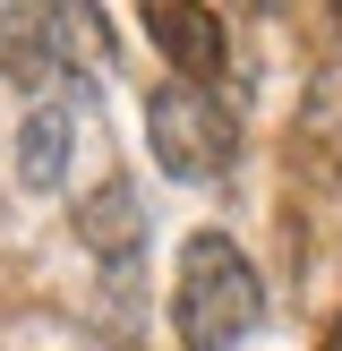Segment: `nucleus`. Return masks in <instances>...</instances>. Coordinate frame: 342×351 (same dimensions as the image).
Returning a JSON list of instances; mask_svg holds the SVG:
<instances>
[{
  "instance_id": "1",
  "label": "nucleus",
  "mask_w": 342,
  "mask_h": 351,
  "mask_svg": "<svg viewBox=\"0 0 342 351\" xmlns=\"http://www.w3.org/2000/svg\"><path fill=\"white\" fill-rule=\"evenodd\" d=\"M265 317V283L239 257V240L197 232L180 249V283H171V335L180 351H239Z\"/></svg>"
},
{
  "instance_id": "2",
  "label": "nucleus",
  "mask_w": 342,
  "mask_h": 351,
  "mask_svg": "<svg viewBox=\"0 0 342 351\" xmlns=\"http://www.w3.org/2000/svg\"><path fill=\"white\" fill-rule=\"evenodd\" d=\"M146 146H154V163H163L171 180H214V171L239 154V129H231V112L214 103V86L163 77L146 95Z\"/></svg>"
},
{
  "instance_id": "3",
  "label": "nucleus",
  "mask_w": 342,
  "mask_h": 351,
  "mask_svg": "<svg viewBox=\"0 0 342 351\" xmlns=\"http://www.w3.org/2000/svg\"><path fill=\"white\" fill-rule=\"evenodd\" d=\"M77 34H103V26L86 9H0V60H9V77L26 86L34 103H43L51 86H68V95L86 103L94 95V69L68 51Z\"/></svg>"
},
{
  "instance_id": "4",
  "label": "nucleus",
  "mask_w": 342,
  "mask_h": 351,
  "mask_svg": "<svg viewBox=\"0 0 342 351\" xmlns=\"http://www.w3.org/2000/svg\"><path fill=\"white\" fill-rule=\"evenodd\" d=\"M77 240H86L111 274H129L137 257H146V197H137L129 180H103L94 197H77Z\"/></svg>"
},
{
  "instance_id": "5",
  "label": "nucleus",
  "mask_w": 342,
  "mask_h": 351,
  "mask_svg": "<svg viewBox=\"0 0 342 351\" xmlns=\"http://www.w3.org/2000/svg\"><path fill=\"white\" fill-rule=\"evenodd\" d=\"M146 34H154V51L180 69V86H214L222 77V17L214 9L163 0V9H146Z\"/></svg>"
},
{
  "instance_id": "6",
  "label": "nucleus",
  "mask_w": 342,
  "mask_h": 351,
  "mask_svg": "<svg viewBox=\"0 0 342 351\" xmlns=\"http://www.w3.org/2000/svg\"><path fill=\"white\" fill-rule=\"evenodd\" d=\"M68 146H77V95H43L26 112V129H17V171H26V189H60Z\"/></svg>"
},
{
  "instance_id": "7",
  "label": "nucleus",
  "mask_w": 342,
  "mask_h": 351,
  "mask_svg": "<svg viewBox=\"0 0 342 351\" xmlns=\"http://www.w3.org/2000/svg\"><path fill=\"white\" fill-rule=\"evenodd\" d=\"M334 351H342V343H334Z\"/></svg>"
}]
</instances>
